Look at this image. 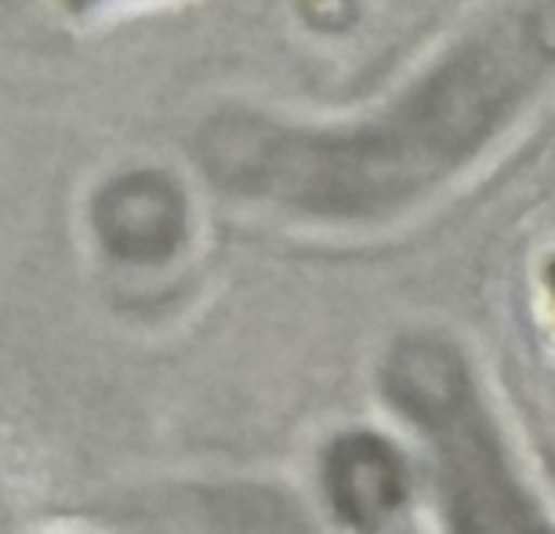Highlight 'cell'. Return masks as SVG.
Segmentation results:
<instances>
[{
	"mask_svg": "<svg viewBox=\"0 0 555 534\" xmlns=\"http://www.w3.org/2000/svg\"><path fill=\"white\" fill-rule=\"evenodd\" d=\"M276 509L261 501L250 509L247 491H201L150 512V534H266Z\"/></svg>",
	"mask_w": 555,
	"mask_h": 534,
	"instance_id": "cell-3",
	"label": "cell"
},
{
	"mask_svg": "<svg viewBox=\"0 0 555 534\" xmlns=\"http://www.w3.org/2000/svg\"><path fill=\"white\" fill-rule=\"evenodd\" d=\"M389 404L428 440L450 534H555L501 444L473 374L443 342H403L385 364Z\"/></svg>",
	"mask_w": 555,
	"mask_h": 534,
	"instance_id": "cell-1",
	"label": "cell"
},
{
	"mask_svg": "<svg viewBox=\"0 0 555 534\" xmlns=\"http://www.w3.org/2000/svg\"><path fill=\"white\" fill-rule=\"evenodd\" d=\"M323 484H327L334 512L356 531H371L385 523L406 495L400 455L371 433L334 440V447L323 458Z\"/></svg>",
	"mask_w": 555,
	"mask_h": 534,
	"instance_id": "cell-2",
	"label": "cell"
},
{
	"mask_svg": "<svg viewBox=\"0 0 555 534\" xmlns=\"http://www.w3.org/2000/svg\"><path fill=\"white\" fill-rule=\"evenodd\" d=\"M548 302H552V320H555V266L548 269Z\"/></svg>",
	"mask_w": 555,
	"mask_h": 534,
	"instance_id": "cell-4",
	"label": "cell"
}]
</instances>
